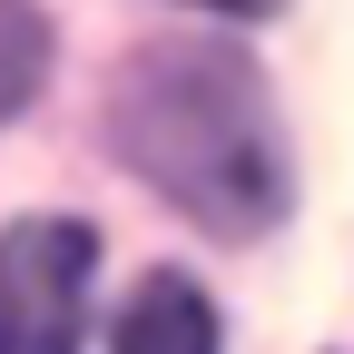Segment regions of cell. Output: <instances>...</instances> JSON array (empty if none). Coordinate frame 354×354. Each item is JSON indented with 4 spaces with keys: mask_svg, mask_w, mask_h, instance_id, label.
<instances>
[{
    "mask_svg": "<svg viewBox=\"0 0 354 354\" xmlns=\"http://www.w3.org/2000/svg\"><path fill=\"white\" fill-rule=\"evenodd\" d=\"M118 138L138 177H158L177 207H197L227 236L286 207V138L266 118L256 69L227 50H148L118 99Z\"/></svg>",
    "mask_w": 354,
    "mask_h": 354,
    "instance_id": "cell-1",
    "label": "cell"
},
{
    "mask_svg": "<svg viewBox=\"0 0 354 354\" xmlns=\"http://www.w3.org/2000/svg\"><path fill=\"white\" fill-rule=\"evenodd\" d=\"M99 276V236L69 216L0 227V354H79V305Z\"/></svg>",
    "mask_w": 354,
    "mask_h": 354,
    "instance_id": "cell-2",
    "label": "cell"
},
{
    "mask_svg": "<svg viewBox=\"0 0 354 354\" xmlns=\"http://www.w3.org/2000/svg\"><path fill=\"white\" fill-rule=\"evenodd\" d=\"M109 354H216V305L187 276H148L138 295H128Z\"/></svg>",
    "mask_w": 354,
    "mask_h": 354,
    "instance_id": "cell-3",
    "label": "cell"
},
{
    "mask_svg": "<svg viewBox=\"0 0 354 354\" xmlns=\"http://www.w3.org/2000/svg\"><path fill=\"white\" fill-rule=\"evenodd\" d=\"M50 79V20L30 0H0V118H20Z\"/></svg>",
    "mask_w": 354,
    "mask_h": 354,
    "instance_id": "cell-4",
    "label": "cell"
},
{
    "mask_svg": "<svg viewBox=\"0 0 354 354\" xmlns=\"http://www.w3.org/2000/svg\"><path fill=\"white\" fill-rule=\"evenodd\" d=\"M207 10H227V20H266V10H286V0H207Z\"/></svg>",
    "mask_w": 354,
    "mask_h": 354,
    "instance_id": "cell-5",
    "label": "cell"
}]
</instances>
